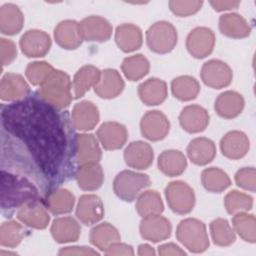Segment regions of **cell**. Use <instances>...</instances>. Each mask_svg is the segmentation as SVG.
<instances>
[{
    "label": "cell",
    "instance_id": "44",
    "mask_svg": "<svg viewBox=\"0 0 256 256\" xmlns=\"http://www.w3.org/2000/svg\"><path fill=\"white\" fill-rule=\"evenodd\" d=\"M24 236L22 226L14 221L10 220L3 222L0 227V244L4 247L13 248L19 245Z\"/></svg>",
    "mask_w": 256,
    "mask_h": 256
},
{
    "label": "cell",
    "instance_id": "10",
    "mask_svg": "<svg viewBox=\"0 0 256 256\" xmlns=\"http://www.w3.org/2000/svg\"><path fill=\"white\" fill-rule=\"evenodd\" d=\"M79 32L85 41L105 42L112 35V26L105 18L92 15L79 22Z\"/></svg>",
    "mask_w": 256,
    "mask_h": 256
},
{
    "label": "cell",
    "instance_id": "36",
    "mask_svg": "<svg viewBox=\"0 0 256 256\" xmlns=\"http://www.w3.org/2000/svg\"><path fill=\"white\" fill-rule=\"evenodd\" d=\"M89 238L95 247L105 251L110 245L120 240V234L112 224L103 222L92 228Z\"/></svg>",
    "mask_w": 256,
    "mask_h": 256
},
{
    "label": "cell",
    "instance_id": "7",
    "mask_svg": "<svg viewBox=\"0 0 256 256\" xmlns=\"http://www.w3.org/2000/svg\"><path fill=\"white\" fill-rule=\"evenodd\" d=\"M165 197L170 209L180 215L191 212L195 204L193 189L187 183L180 180L170 182L166 186Z\"/></svg>",
    "mask_w": 256,
    "mask_h": 256
},
{
    "label": "cell",
    "instance_id": "41",
    "mask_svg": "<svg viewBox=\"0 0 256 256\" xmlns=\"http://www.w3.org/2000/svg\"><path fill=\"white\" fill-rule=\"evenodd\" d=\"M234 231L246 242L256 241V220L253 214L239 212L234 214L232 219Z\"/></svg>",
    "mask_w": 256,
    "mask_h": 256
},
{
    "label": "cell",
    "instance_id": "34",
    "mask_svg": "<svg viewBox=\"0 0 256 256\" xmlns=\"http://www.w3.org/2000/svg\"><path fill=\"white\" fill-rule=\"evenodd\" d=\"M187 166L185 155L179 150H165L158 157V168L166 176L181 175Z\"/></svg>",
    "mask_w": 256,
    "mask_h": 256
},
{
    "label": "cell",
    "instance_id": "5",
    "mask_svg": "<svg viewBox=\"0 0 256 256\" xmlns=\"http://www.w3.org/2000/svg\"><path fill=\"white\" fill-rule=\"evenodd\" d=\"M150 178L146 174L123 170L116 175L113 182V190L123 201L132 202L143 189L150 186Z\"/></svg>",
    "mask_w": 256,
    "mask_h": 256
},
{
    "label": "cell",
    "instance_id": "45",
    "mask_svg": "<svg viewBox=\"0 0 256 256\" xmlns=\"http://www.w3.org/2000/svg\"><path fill=\"white\" fill-rule=\"evenodd\" d=\"M54 70L53 66L45 61H35L28 64L25 74L30 83L35 86H41Z\"/></svg>",
    "mask_w": 256,
    "mask_h": 256
},
{
    "label": "cell",
    "instance_id": "23",
    "mask_svg": "<svg viewBox=\"0 0 256 256\" xmlns=\"http://www.w3.org/2000/svg\"><path fill=\"white\" fill-rule=\"evenodd\" d=\"M124 89V81L115 69L107 68L101 71L98 83L94 86L95 93L103 99H112L117 97Z\"/></svg>",
    "mask_w": 256,
    "mask_h": 256
},
{
    "label": "cell",
    "instance_id": "21",
    "mask_svg": "<svg viewBox=\"0 0 256 256\" xmlns=\"http://www.w3.org/2000/svg\"><path fill=\"white\" fill-rule=\"evenodd\" d=\"M17 218L25 225L35 229L46 228L50 221V216L44 205L37 199L19 207Z\"/></svg>",
    "mask_w": 256,
    "mask_h": 256
},
{
    "label": "cell",
    "instance_id": "47",
    "mask_svg": "<svg viewBox=\"0 0 256 256\" xmlns=\"http://www.w3.org/2000/svg\"><path fill=\"white\" fill-rule=\"evenodd\" d=\"M236 184L244 189L254 192L256 189V170L253 167H244L235 174Z\"/></svg>",
    "mask_w": 256,
    "mask_h": 256
},
{
    "label": "cell",
    "instance_id": "38",
    "mask_svg": "<svg viewBox=\"0 0 256 256\" xmlns=\"http://www.w3.org/2000/svg\"><path fill=\"white\" fill-rule=\"evenodd\" d=\"M137 213L142 217L161 214L164 205L160 194L155 190H147L139 194L136 202Z\"/></svg>",
    "mask_w": 256,
    "mask_h": 256
},
{
    "label": "cell",
    "instance_id": "22",
    "mask_svg": "<svg viewBox=\"0 0 256 256\" xmlns=\"http://www.w3.org/2000/svg\"><path fill=\"white\" fill-rule=\"evenodd\" d=\"M250 147V142L245 133L233 130L226 133L220 141L222 154L232 160L244 157Z\"/></svg>",
    "mask_w": 256,
    "mask_h": 256
},
{
    "label": "cell",
    "instance_id": "42",
    "mask_svg": "<svg viewBox=\"0 0 256 256\" xmlns=\"http://www.w3.org/2000/svg\"><path fill=\"white\" fill-rule=\"evenodd\" d=\"M210 232L213 242L218 246H229L235 242V231L224 218L214 219L210 223Z\"/></svg>",
    "mask_w": 256,
    "mask_h": 256
},
{
    "label": "cell",
    "instance_id": "52",
    "mask_svg": "<svg viewBox=\"0 0 256 256\" xmlns=\"http://www.w3.org/2000/svg\"><path fill=\"white\" fill-rule=\"evenodd\" d=\"M209 3L212 6V8L215 11H218V12L227 11V10H231V9H236L240 5L239 1H218V0H214V1H210Z\"/></svg>",
    "mask_w": 256,
    "mask_h": 256
},
{
    "label": "cell",
    "instance_id": "37",
    "mask_svg": "<svg viewBox=\"0 0 256 256\" xmlns=\"http://www.w3.org/2000/svg\"><path fill=\"white\" fill-rule=\"evenodd\" d=\"M171 91L173 96L178 100L190 101L197 97L200 91V85L192 76H178L171 82Z\"/></svg>",
    "mask_w": 256,
    "mask_h": 256
},
{
    "label": "cell",
    "instance_id": "53",
    "mask_svg": "<svg viewBox=\"0 0 256 256\" xmlns=\"http://www.w3.org/2000/svg\"><path fill=\"white\" fill-rule=\"evenodd\" d=\"M155 250L153 247H151L149 244H141L138 247V255L140 256H145V255H155Z\"/></svg>",
    "mask_w": 256,
    "mask_h": 256
},
{
    "label": "cell",
    "instance_id": "25",
    "mask_svg": "<svg viewBox=\"0 0 256 256\" xmlns=\"http://www.w3.org/2000/svg\"><path fill=\"white\" fill-rule=\"evenodd\" d=\"M216 155L214 142L206 137H197L187 146V156L192 163L202 166L210 163Z\"/></svg>",
    "mask_w": 256,
    "mask_h": 256
},
{
    "label": "cell",
    "instance_id": "29",
    "mask_svg": "<svg viewBox=\"0 0 256 256\" xmlns=\"http://www.w3.org/2000/svg\"><path fill=\"white\" fill-rule=\"evenodd\" d=\"M141 29L131 23H125L116 28L115 42L123 52H133L139 49L142 45Z\"/></svg>",
    "mask_w": 256,
    "mask_h": 256
},
{
    "label": "cell",
    "instance_id": "30",
    "mask_svg": "<svg viewBox=\"0 0 256 256\" xmlns=\"http://www.w3.org/2000/svg\"><path fill=\"white\" fill-rule=\"evenodd\" d=\"M50 232L56 242L69 243L78 240L81 228L74 218L66 216L55 219L51 225Z\"/></svg>",
    "mask_w": 256,
    "mask_h": 256
},
{
    "label": "cell",
    "instance_id": "26",
    "mask_svg": "<svg viewBox=\"0 0 256 256\" xmlns=\"http://www.w3.org/2000/svg\"><path fill=\"white\" fill-rule=\"evenodd\" d=\"M215 111L219 116L226 119L237 117L244 108V99L236 91H225L221 93L214 104Z\"/></svg>",
    "mask_w": 256,
    "mask_h": 256
},
{
    "label": "cell",
    "instance_id": "19",
    "mask_svg": "<svg viewBox=\"0 0 256 256\" xmlns=\"http://www.w3.org/2000/svg\"><path fill=\"white\" fill-rule=\"evenodd\" d=\"M209 114L200 105H188L184 107L179 115L181 127L189 133H199L206 129L209 124Z\"/></svg>",
    "mask_w": 256,
    "mask_h": 256
},
{
    "label": "cell",
    "instance_id": "50",
    "mask_svg": "<svg viewBox=\"0 0 256 256\" xmlns=\"http://www.w3.org/2000/svg\"><path fill=\"white\" fill-rule=\"evenodd\" d=\"M59 255H98L99 253L92 248L85 246H70L64 247L59 252Z\"/></svg>",
    "mask_w": 256,
    "mask_h": 256
},
{
    "label": "cell",
    "instance_id": "2",
    "mask_svg": "<svg viewBox=\"0 0 256 256\" xmlns=\"http://www.w3.org/2000/svg\"><path fill=\"white\" fill-rule=\"evenodd\" d=\"M1 207L11 209L38 198V189L25 177L1 171Z\"/></svg>",
    "mask_w": 256,
    "mask_h": 256
},
{
    "label": "cell",
    "instance_id": "43",
    "mask_svg": "<svg viewBox=\"0 0 256 256\" xmlns=\"http://www.w3.org/2000/svg\"><path fill=\"white\" fill-rule=\"evenodd\" d=\"M224 205L229 214L247 212L253 206V199L246 193L232 190L224 198Z\"/></svg>",
    "mask_w": 256,
    "mask_h": 256
},
{
    "label": "cell",
    "instance_id": "35",
    "mask_svg": "<svg viewBox=\"0 0 256 256\" xmlns=\"http://www.w3.org/2000/svg\"><path fill=\"white\" fill-rule=\"evenodd\" d=\"M75 196L67 189L57 188L50 191L45 198L46 208L55 215L66 214L72 211Z\"/></svg>",
    "mask_w": 256,
    "mask_h": 256
},
{
    "label": "cell",
    "instance_id": "8",
    "mask_svg": "<svg viewBox=\"0 0 256 256\" xmlns=\"http://www.w3.org/2000/svg\"><path fill=\"white\" fill-rule=\"evenodd\" d=\"M200 74L203 83L214 89L227 87L233 78L231 68L225 62L218 59H211L205 62Z\"/></svg>",
    "mask_w": 256,
    "mask_h": 256
},
{
    "label": "cell",
    "instance_id": "20",
    "mask_svg": "<svg viewBox=\"0 0 256 256\" xmlns=\"http://www.w3.org/2000/svg\"><path fill=\"white\" fill-rule=\"evenodd\" d=\"M29 92V85L20 74L7 73L2 77L0 98L3 101H20L26 98Z\"/></svg>",
    "mask_w": 256,
    "mask_h": 256
},
{
    "label": "cell",
    "instance_id": "32",
    "mask_svg": "<svg viewBox=\"0 0 256 256\" xmlns=\"http://www.w3.org/2000/svg\"><path fill=\"white\" fill-rule=\"evenodd\" d=\"M24 24V16L19 7L6 3L0 8V31L4 35L19 33Z\"/></svg>",
    "mask_w": 256,
    "mask_h": 256
},
{
    "label": "cell",
    "instance_id": "46",
    "mask_svg": "<svg viewBox=\"0 0 256 256\" xmlns=\"http://www.w3.org/2000/svg\"><path fill=\"white\" fill-rule=\"evenodd\" d=\"M203 5V1H169V8L179 17H187L197 13Z\"/></svg>",
    "mask_w": 256,
    "mask_h": 256
},
{
    "label": "cell",
    "instance_id": "6",
    "mask_svg": "<svg viewBox=\"0 0 256 256\" xmlns=\"http://www.w3.org/2000/svg\"><path fill=\"white\" fill-rule=\"evenodd\" d=\"M177 30L167 21H158L152 24L146 32V42L151 51L166 54L177 44Z\"/></svg>",
    "mask_w": 256,
    "mask_h": 256
},
{
    "label": "cell",
    "instance_id": "51",
    "mask_svg": "<svg viewBox=\"0 0 256 256\" xmlns=\"http://www.w3.org/2000/svg\"><path fill=\"white\" fill-rule=\"evenodd\" d=\"M158 253L161 256H167V255H185L186 252L182 250L178 245L174 243H166L163 245H160L158 247Z\"/></svg>",
    "mask_w": 256,
    "mask_h": 256
},
{
    "label": "cell",
    "instance_id": "3",
    "mask_svg": "<svg viewBox=\"0 0 256 256\" xmlns=\"http://www.w3.org/2000/svg\"><path fill=\"white\" fill-rule=\"evenodd\" d=\"M39 97L57 109L70 105L72 100L71 81L67 73L54 70L39 88Z\"/></svg>",
    "mask_w": 256,
    "mask_h": 256
},
{
    "label": "cell",
    "instance_id": "39",
    "mask_svg": "<svg viewBox=\"0 0 256 256\" xmlns=\"http://www.w3.org/2000/svg\"><path fill=\"white\" fill-rule=\"evenodd\" d=\"M201 182L203 187L212 193H220L231 184L228 174L217 167L204 169L201 174Z\"/></svg>",
    "mask_w": 256,
    "mask_h": 256
},
{
    "label": "cell",
    "instance_id": "18",
    "mask_svg": "<svg viewBox=\"0 0 256 256\" xmlns=\"http://www.w3.org/2000/svg\"><path fill=\"white\" fill-rule=\"evenodd\" d=\"M154 153L152 147L144 141L131 142L124 151L125 163L134 169H147L153 162Z\"/></svg>",
    "mask_w": 256,
    "mask_h": 256
},
{
    "label": "cell",
    "instance_id": "14",
    "mask_svg": "<svg viewBox=\"0 0 256 256\" xmlns=\"http://www.w3.org/2000/svg\"><path fill=\"white\" fill-rule=\"evenodd\" d=\"M75 214L84 225H94L104 216L103 203L95 194H84L79 198Z\"/></svg>",
    "mask_w": 256,
    "mask_h": 256
},
{
    "label": "cell",
    "instance_id": "31",
    "mask_svg": "<svg viewBox=\"0 0 256 256\" xmlns=\"http://www.w3.org/2000/svg\"><path fill=\"white\" fill-rule=\"evenodd\" d=\"M219 30L229 38L241 39L250 35L251 27L241 15L226 13L219 18Z\"/></svg>",
    "mask_w": 256,
    "mask_h": 256
},
{
    "label": "cell",
    "instance_id": "15",
    "mask_svg": "<svg viewBox=\"0 0 256 256\" xmlns=\"http://www.w3.org/2000/svg\"><path fill=\"white\" fill-rule=\"evenodd\" d=\"M141 236L151 242H160L171 235L172 226L170 221L160 214L144 217L140 222Z\"/></svg>",
    "mask_w": 256,
    "mask_h": 256
},
{
    "label": "cell",
    "instance_id": "40",
    "mask_svg": "<svg viewBox=\"0 0 256 256\" xmlns=\"http://www.w3.org/2000/svg\"><path fill=\"white\" fill-rule=\"evenodd\" d=\"M121 69L128 80L137 81L148 74L150 64L145 56L136 54L125 58L122 62Z\"/></svg>",
    "mask_w": 256,
    "mask_h": 256
},
{
    "label": "cell",
    "instance_id": "24",
    "mask_svg": "<svg viewBox=\"0 0 256 256\" xmlns=\"http://www.w3.org/2000/svg\"><path fill=\"white\" fill-rule=\"evenodd\" d=\"M56 43L67 50L78 48L83 39L79 32V23L75 20H63L54 29Z\"/></svg>",
    "mask_w": 256,
    "mask_h": 256
},
{
    "label": "cell",
    "instance_id": "27",
    "mask_svg": "<svg viewBox=\"0 0 256 256\" xmlns=\"http://www.w3.org/2000/svg\"><path fill=\"white\" fill-rule=\"evenodd\" d=\"M75 178L80 189L84 191H94L103 184L104 173L98 163H88L78 167Z\"/></svg>",
    "mask_w": 256,
    "mask_h": 256
},
{
    "label": "cell",
    "instance_id": "48",
    "mask_svg": "<svg viewBox=\"0 0 256 256\" xmlns=\"http://www.w3.org/2000/svg\"><path fill=\"white\" fill-rule=\"evenodd\" d=\"M0 52L2 66L9 65L17 56V48L15 43L6 38L0 39Z\"/></svg>",
    "mask_w": 256,
    "mask_h": 256
},
{
    "label": "cell",
    "instance_id": "9",
    "mask_svg": "<svg viewBox=\"0 0 256 256\" xmlns=\"http://www.w3.org/2000/svg\"><path fill=\"white\" fill-rule=\"evenodd\" d=\"M215 45V34L207 27H196L186 39V48L191 56L202 59L210 55Z\"/></svg>",
    "mask_w": 256,
    "mask_h": 256
},
{
    "label": "cell",
    "instance_id": "1",
    "mask_svg": "<svg viewBox=\"0 0 256 256\" xmlns=\"http://www.w3.org/2000/svg\"><path fill=\"white\" fill-rule=\"evenodd\" d=\"M57 108L42 98L29 97L2 108L3 128L29 150L41 171L56 176L68 150V136Z\"/></svg>",
    "mask_w": 256,
    "mask_h": 256
},
{
    "label": "cell",
    "instance_id": "16",
    "mask_svg": "<svg viewBox=\"0 0 256 256\" xmlns=\"http://www.w3.org/2000/svg\"><path fill=\"white\" fill-rule=\"evenodd\" d=\"M127 137L128 133L125 126L115 121L104 122L97 130V138L106 150L122 148L127 141Z\"/></svg>",
    "mask_w": 256,
    "mask_h": 256
},
{
    "label": "cell",
    "instance_id": "28",
    "mask_svg": "<svg viewBox=\"0 0 256 256\" xmlns=\"http://www.w3.org/2000/svg\"><path fill=\"white\" fill-rule=\"evenodd\" d=\"M138 95L141 101L148 106L159 105L167 97V85L159 78H149L139 85Z\"/></svg>",
    "mask_w": 256,
    "mask_h": 256
},
{
    "label": "cell",
    "instance_id": "33",
    "mask_svg": "<svg viewBox=\"0 0 256 256\" xmlns=\"http://www.w3.org/2000/svg\"><path fill=\"white\" fill-rule=\"evenodd\" d=\"M101 76V71L93 65H85L81 67L74 75L72 88L74 91V98H81L91 87L98 83Z\"/></svg>",
    "mask_w": 256,
    "mask_h": 256
},
{
    "label": "cell",
    "instance_id": "11",
    "mask_svg": "<svg viewBox=\"0 0 256 256\" xmlns=\"http://www.w3.org/2000/svg\"><path fill=\"white\" fill-rule=\"evenodd\" d=\"M170 129L168 118L161 111L152 110L146 112L140 121L142 135L151 141L164 139Z\"/></svg>",
    "mask_w": 256,
    "mask_h": 256
},
{
    "label": "cell",
    "instance_id": "13",
    "mask_svg": "<svg viewBox=\"0 0 256 256\" xmlns=\"http://www.w3.org/2000/svg\"><path fill=\"white\" fill-rule=\"evenodd\" d=\"M51 47L50 36L42 30H28L20 39V48L27 57L45 56Z\"/></svg>",
    "mask_w": 256,
    "mask_h": 256
},
{
    "label": "cell",
    "instance_id": "12",
    "mask_svg": "<svg viewBox=\"0 0 256 256\" xmlns=\"http://www.w3.org/2000/svg\"><path fill=\"white\" fill-rule=\"evenodd\" d=\"M74 153L76 161L80 164L98 163L102 152L97 138L93 134L81 133L74 138Z\"/></svg>",
    "mask_w": 256,
    "mask_h": 256
},
{
    "label": "cell",
    "instance_id": "49",
    "mask_svg": "<svg viewBox=\"0 0 256 256\" xmlns=\"http://www.w3.org/2000/svg\"><path fill=\"white\" fill-rule=\"evenodd\" d=\"M104 253L106 255H134L132 246L125 243H120L119 241L110 245L104 251Z\"/></svg>",
    "mask_w": 256,
    "mask_h": 256
},
{
    "label": "cell",
    "instance_id": "17",
    "mask_svg": "<svg viewBox=\"0 0 256 256\" xmlns=\"http://www.w3.org/2000/svg\"><path fill=\"white\" fill-rule=\"evenodd\" d=\"M99 110L91 101H81L74 105L71 113L74 128L80 131L92 130L99 122Z\"/></svg>",
    "mask_w": 256,
    "mask_h": 256
},
{
    "label": "cell",
    "instance_id": "4",
    "mask_svg": "<svg viewBox=\"0 0 256 256\" xmlns=\"http://www.w3.org/2000/svg\"><path fill=\"white\" fill-rule=\"evenodd\" d=\"M179 242L193 253L204 252L209 247V239L205 224L195 218L182 220L176 229Z\"/></svg>",
    "mask_w": 256,
    "mask_h": 256
}]
</instances>
